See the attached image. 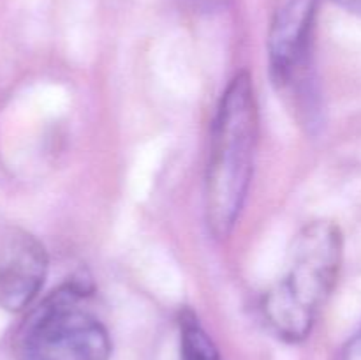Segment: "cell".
<instances>
[{
    "label": "cell",
    "mask_w": 361,
    "mask_h": 360,
    "mask_svg": "<svg viewBox=\"0 0 361 360\" xmlns=\"http://www.w3.org/2000/svg\"><path fill=\"white\" fill-rule=\"evenodd\" d=\"M88 275L76 274L28 309L16 337L20 360H109L108 327L87 307Z\"/></svg>",
    "instance_id": "cell-3"
},
{
    "label": "cell",
    "mask_w": 361,
    "mask_h": 360,
    "mask_svg": "<svg viewBox=\"0 0 361 360\" xmlns=\"http://www.w3.org/2000/svg\"><path fill=\"white\" fill-rule=\"evenodd\" d=\"M192 6L196 7H201V9H215V7L222 6V4H226L228 0H189Z\"/></svg>",
    "instance_id": "cell-8"
},
{
    "label": "cell",
    "mask_w": 361,
    "mask_h": 360,
    "mask_svg": "<svg viewBox=\"0 0 361 360\" xmlns=\"http://www.w3.org/2000/svg\"><path fill=\"white\" fill-rule=\"evenodd\" d=\"M342 263L344 235L337 222L317 219L302 226L284 272L261 296V318L268 330L289 344L310 337L337 288Z\"/></svg>",
    "instance_id": "cell-2"
},
{
    "label": "cell",
    "mask_w": 361,
    "mask_h": 360,
    "mask_svg": "<svg viewBox=\"0 0 361 360\" xmlns=\"http://www.w3.org/2000/svg\"><path fill=\"white\" fill-rule=\"evenodd\" d=\"M338 6L345 7L349 11H360L361 13V0H335Z\"/></svg>",
    "instance_id": "cell-9"
},
{
    "label": "cell",
    "mask_w": 361,
    "mask_h": 360,
    "mask_svg": "<svg viewBox=\"0 0 361 360\" xmlns=\"http://www.w3.org/2000/svg\"><path fill=\"white\" fill-rule=\"evenodd\" d=\"M261 116L252 74L231 76L215 106L204 162L203 210L208 233L228 240L249 200L256 172Z\"/></svg>",
    "instance_id": "cell-1"
},
{
    "label": "cell",
    "mask_w": 361,
    "mask_h": 360,
    "mask_svg": "<svg viewBox=\"0 0 361 360\" xmlns=\"http://www.w3.org/2000/svg\"><path fill=\"white\" fill-rule=\"evenodd\" d=\"M49 272L44 244L23 228H9L0 239V307L23 313L39 300Z\"/></svg>",
    "instance_id": "cell-5"
},
{
    "label": "cell",
    "mask_w": 361,
    "mask_h": 360,
    "mask_svg": "<svg viewBox=\"0 0 361 360\" xmlns=\"http://www.w3.org/2000/svg\"><path fill=\"white\" fill-rule=\"evenodd\" d=\"M344 360H361V330L355 335V339L349 342L348 349H345Z\"/></svg>",
    "instance_id": "cell-7"
},
{
    "label": "cell",
    "mask_w": 361,
    "mask_h": 360,
    "mask_svg": "<svg viewBox=\"0 0 361 360\" xmlns=\"http://www.w3.org/2000/svg\"><path fill=\"white\" fill-rule=\"evenodd\" d=\"M180 360H222L214 337L208 334L200 316L190 307L178 313Z\"/></svg>",
    "instance_id": "cell-6"
},
{
    "label": "cell",
    "mask_w": 361,
    "mask_h": 360,
    "mask_svg": "<svg viewBox=\"0 0 361 360\" xmlns=\"http://www.w3.org/2000/svg\"><path fill=\"white\" fill-rule=\"evenodd\" d=\"M321 0H275L267 30L270 78L286 92L307 126L316 124L314 35Z\"/></svg>",
    "instance_id": "cell-4"
}]
</instances>
